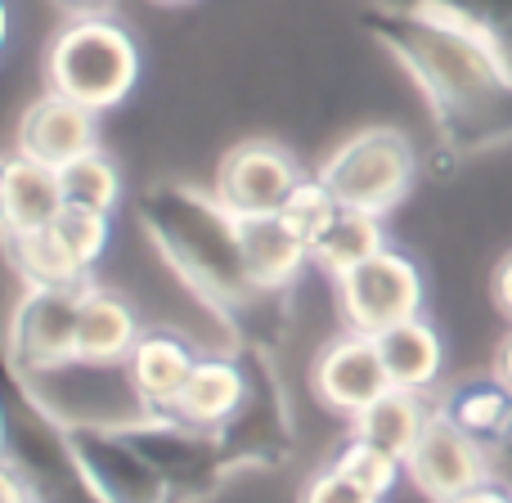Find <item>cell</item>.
Masks as SVG:
<instances>
[{"label": "cell", "mask_w": 512, "mask_h": 503, "mask_svg": "<svg viewBox=\"0 0 512 503\" xmlns=\"http://www.w3.org/2000/svg\"><path fill=\"white\" fill-rule=\"evenodd\" d=\"M360 27L418 86L445 162L512 149V68L495 45L432 9L360 5Z\"/></svg>", "instance_id": "obj_1"}, {"label": "cell", "mask_w": 512, "mask_h": 503, "mask_svg": "<svg viewBox=\"0 0 512 503\" xmlns=\"http://www.w3.org/2000/svg\"><path fill=\"white\" fill-rule=\"evenodd\" d=\"M135 216L171 274L230 328H239L243 315L265 297L248 274L239 216L212 189L162 180L140 194Z\"/></svg>", "instance_id": "obj_2"}, {"label": "cell", "mask_w": 512, "mask_h": 503, "mask_svg": "<svg viewBox=\"0 0 512 503\" xmlns=\"http://www.w3.org/2000/svg\"><path fill=\"white\" fill-rule=\"evenodd\" d=\"M0 445H5V472L23 481L32 503H104L68 441V418L54 414L41 391L18 373L5 396Z\"/></svg>", "instance_id": "obj_3"}, {"label": "cell", "mask_w": 512, "mask_h": 503, "mask_svg": "<svg viewBox=\"0 0 512 503\" xmlns=\"http://www.w3.org/2000/svg\"><path fill=\"white\" fill-rule=\"evenodd\" d=\"M45 81L54 95L77 99L81 108L104 117L140 81V45L131 27L117 23L113 14L63 18L45 50Z\"/></svg>", "instance_id": "obj_4"}, {"label": "cell", "mask_w": 512, "mask_h": 503, "mask_svg": "<svg viewBox=\"0 0 512 503\" xmlns=\"http://www.w3.org/2000/svg\"><path fill=\"white\" fill-rule=\"evenodd\" d=\"M315 176L324 180L328 194L342 207L387 216L414 189L418 153L409 144V135L396 131V126H364L328 153Z\"/></svg>", "instance_id": "obj_5"}, {"label": "cell", "mask_w": 512, "mask_h": 503, "mask_svg": "<svg viewBox=\"0 0 512 503\" xmlns=\"http://www.w3.org/2000/svg\"><path fill=\"white\" fill-rule=\"evenodd\" d=\"M126 436L140 445L149 468L162 477L171 503H207L234 477V463L221 445V432L185 423L180 414H135L126 418Z\"/></svg>", "instance_id": "obj_6"}, {"label": "cell", "mask_w": 512, "mask_h": 503, "mask_svg": "<svg viewBox=\"0 0 512 503\" xmlns=\"http://www.w3.org/2000/svg\"><path fill=\"white\" fill-rule=\"evenodd\" d=\"M243 369H248V396H243L239 414L221 427V445L239 472L248 468H279L292 454V405L283 391L279 364L256 337H239L234 342Z\"/></svg>", "instance_id": "obj_7"}, {"label": "cell", "mask_w": 512, "mask_h": 503, "mask_svg": "<svg viewBox=\"0 0 512 503\" xmlns=\"http://www.w3.org/2000/svg\"><path fill=\"white\" fill-rule=\"evenodd\" d=\"M90 283H77V288H27L18 297L14 319H9V369L18 378L32 382L77 364L81 297H86Z\"/></svg>", "instance_id": "obj_8"}, {"label": "cell", "mask_w": 512, "mask_h": 503, "mask_svg": "<svg viewBox=\"0 0 512 503\" xmlns=\"http://www.w3.org/2000/svg\"><path fill=\"white\" fill-rule=\"evenodd\" d=\"M337 301H342L346 328L355 333H387V328L418 319L427 306V279L423 265L405 248H382L373 261L337 279Z\"/></svg>", "instance_id": "obj_9"}, {"label": "cell", "mask_w": 512, "mask_h": 503, "mask_svg": "<svg viewBox=\"0 0 512 503\" xmlns=\"http://www.w3.org/2000/svg\"><path fill=\"white\" fill-rule=\"evenodd\" d=\"M68 441L104 503H171L162 477L113 418H68Z\"/></svg>", "instance_id": "obj_10"}, {"label": "cell", "mask_w": 512, "mask_h": 503, "mask_svg": "<svg viewBox=\"0 0 512 503\" xmlns=\"http://www.w3.org/2000/svg\"><path fill=\"white\" fill-rule=\"evenodd\" d=\"M405 481L427 503H454L459 495H468V490L495 481V459L477 441H468L454 423L432 414V423L423 427L418 445L405 459Z\"/></svg>", "instance_id": "obj_11"}, {"label": "cell", "mask_w": 512, "mask_h": 503, "mask_svg": "<svg viewBox=\"0 0 512 503\" xmlns=\"http://www.w3.org/2000/svg\"><path fill=\"white\" fill-rule=\"evenodd\" d=\"M301 171L288 158V149L274 140H243L225 153L221 171H216L212 194L230 207L239 221L248 216H274L283 212V203L292 198Z\"/></svg>", "instance_id": "obj_12"}, {"label": "cell", "mask_w": 512, "mask_h": 503, "mask_svg": "<svg viewBox=\"0 0 512 503\" xmlns=\"http://www.w3.org/2000/svg\"><path fill=\"white\" fill-rule=\"evenodd\" d=\"M310 382H315L319 405L333 409V414L355 418L360 409H369L373 400L391 391L387 364H382V351H378V337L346 328L342 337H333V342L319 351Z\"/></svg>", "instance_id": "obj_13"}, {"label": "cell", "mask_w": 512, "mask_h": 503, "mask_svg": "<svg viewBox=\"0 0 512 503\" xmlns=\"http://www.w3.org/2000/svg\"><path fill=\"white\" fill-rule=\"evenodd\" d=\"M14 149L45 162V167H68L81 153L99 149V113L81 108L77 99H63L54 90H45L18 117Z\"/></svg>", "instance_id": "obj_14"}, {"label": "cell", "mask_w": 512, "mask_h": 503, "mask_svg": "<svg viewBox=\"0 0 512 503\" xmlns=\"http://www.w3.org/2000/svg\"><path fill=\"white\" fill-rule=\"evenodd\" d=\"M194 364H198V351L180 333L144 328V337L135 342L131 360L122 364L140 414H176L180 391H185Z\"/></svg>", "instance_id": "obj_15"}, {"label": "cell", "mask_w": 512, "mask_h": 503, "mask_svg": "<svg viewBox=\"0 0 512 503\" xmlns=\"http://www.w3.org/2000/svg\"><path fill=\"white\" fill-rule=\"evenodd\" d=\"M63 207H68V198H63L59 167H45V162L9 149L5 167H0V216H5V239L50 230L54 216H59Z\"/></svg>", "instance_id": "obj_16"}, {"label": "cell", "mask_w": 512, "mask_h": 503, "mask_svg": "<svg viewBox=\"0 0 512 503\" xmlns=\"http://www.w3.org/2000/svg\"><path fill=\"white\" fill-rule=\"evenodd\" d=\"M436 414H441L445 423L459 427L468 441H477L490 459L512 441V391L499 373L454 382L450 391H441Z\"/></svg>", "instance_id": "obj_17"}, {"label": "cell", "mask_w": 512, "mask_h": 503, "mask_svg": "<svg viewBox=\"0 0 512 503\" xmlns=\"http://www.w3.org/2000/svg\"><path fill=\"white\" fill-rule=\"evenodd\" d=\"M144 337L140 315L126 297L90 283L81 297V328H77V364H95V369H117L131 360L135 342Z\"/></svg>", "instance_id": "obj_18"}, {"label": "cell", "mask_w": 512, "mask_h": 503, "mask_svg": "<svg viewBox=\"0 0 512 503\" xmlns=\"http://www.w3.org/2000/svg\"><path fill=\"white\" fill-rule=\"evenodd\" d=\"M239 230H243V256H248V274L256 292L279 297V292H288L301 279V270H310V243L279 212L248 216V221H239Z\"/></svg>", "instance_id": "obj_19"}, {"label": "cell", "mask_w": 512, "mask_h": 503, "mask_svg": "<svg viewBox=\"0 0 512 503\" xmlns=\"http://www.w3.org/2000/svg\"><path fill=\"white\" fill-rule=\"evenodd\" d=\"M243 396H248V369H243L239 351H212L198 355L194 373H189L185 391H180L176 414L185 423H198L207 432H221L234 414H239Z\"/></svg>", "instance_id": "obj_20"}, {"label": "cell", "mask_w": 512, "mask_h": 503, "mask_svg": "<svg viewBox=\"0 0 512 503\" xmlns=\"http://www.w3.org/2000/svg\"><path fill=\"white\" fill-rule=\"evenodd\" d=\"M378 351H382V364H387L391 387L423 391V396H427V391L441 382L445 342H441V333H436V324L427 315L405 319V324L378 333Z\"/></svg>", "instance_id": "obj_21"}, {"label": "cell", "mask_w": 512, "mask_h": 503, "mask_svg": "<svg viewBox=\"0 0 512 503\" xmlns=\"http://www.w3.org/2000/svg\"><path fill=\"white\" fill-rule=\"evenodd\" d=\"M432 414H436V405H427L423 391L391 387L387 396H378L369 409H360V414L351 418V432L382 445V450L396 454V459H409V450L418 445V436L432 423Z\"/></svg>", "instance_id": "obj_22"}, {"label": "cell", "mask_w": 512, "mask_h": 503, "mask_svg": "<svg viewBox=\"0 0 512 503\" xmlns=\"http://www.w3.org/2000/svg\"><path fill=\"white\" fill-rule=\"evenodd\" d=\"M382 248H391L387 230H382V216L342 207V212L328 221V230L310 243V265L324 270L328 279L337 283V279H346L351 270H360L364 261H373Z\"/></svg>", "instance_id": "obj_23"}, {"label": "cell", "mask_w": 512, "mask_h": 503, "mask_svg": "<svg viewBox=\"0 0 512 503\" xmlns=\"http://www.w3.org/2000/svg\"><path fill=\"white\" fill-rule=\"evenodd\" d=\"M360 5H391V9H432L454 18L459 27L477 32L486 45H495L512 68V0H360Z\"/></svg>", "instance_id": "obj_24"}, {"label": "cell", "mask_w": 512, "mask_h": 503, "mask_svg": "<svg viewBox=\"0 0 512 503\" xmlns=\"http://www.w3.org/2000/svg\"><path fill=\"white\" fill-rule=\"evenodd\" d=\"M5 248L27 288H77V283H90V274L54 239V230L14 234V239H5Z\"/></svg>", "instance_id": "obj_25"}, {"label": "cell", "mask_w": 512, "mask_h": 503, "mask_svg": "<svg viewBox=\"0 0 512 503\" xmlns=\"http://www.w3.org/2000/svg\"><path fill=\"white\" fill-rule=\"evenodd\" d=\"M59 176H63V198H68V207H90V212L113 216V207L122 203V176H117L113 158H108L104 149L81 153L77 162L59 167Z\"/></svg>", "instance_id": "obj_26"}, {"label": "cell", "mask_w": 512, "mask_h": 503, "mask_svg": "<svg viewBox=\"0 0 512 503\" xmlns=\"http://www.w3.org/2000/svg\"><path fill=\"white\" fill-rule=\"evenodd\" d=\"M328 463H333L342 477H351L355 486H364L369 495H378V499H391V490L405 481V459H396V454H387L382 445L364 441V436H355V432L337 445Z\"/></svg>", "instance_id": "obj_27"}, {"label": "cell", "mask_w": 512, "mask_h": 503, "mask_svg": "<svg viewBox=\"0 0 512 503\" xmlns=\"http://www.w3.org/2000/svg\"><path fill=\"white\" fill-rule=\"evenodd\" d=\"M50 230H54V239L63 243V252H68L81 270L95 274L99 256L108 252V234H113V225H108L104 212H90V207H63V212L54 216Z\"/></svg>", "instance_id": "obj_28"}, {"label": "cell", "mask_w": 512, "mask_h": 503, "mask_svg": "<svg viewBox=\"0 0 512 503\" xmlns=\"http://www.w3.org/2000/svg\"><path fill=\"white\" fill-rule=\"evenodd\" d=\"M337 212H342V203L328 194L324 180H319V176H301L297 189H292V198L283 203L279 216H283V221H288L306 243H315L319 234L328 230V221H333Z\"/></svg>", "instance_id": "obj_29"}, {"label": "cell", "mask_w": 512, "mask_h": 503, "mask_svg": "<svg viewBox=\"0 0 512 503\" xmlns=\"http://www.w3.org/2000/svg\"><path fill=\"white\" fill-rule=\"evenodd\" d=\"M301 503H387V499L369 495L364 486H355L351 477H342V472L328 463L324 472H315V477L306 481V490H301Z\"/></svg>", "instance_id": "obj_30"}, {"label": "cell", "mask_w": 512, "mask_h": 503, "mask_svg": "<svg viewBox=\"0 0 512 503\" xmlns=\"http://www.w3.org/2000/svg\"><path fill=\"white\" fill-rule=\"evenodd\" d=\"M490 292H495V306L512 319V252L495 265V283H490Z\"/></svg>", "instance_id": "obj_31"}, {"label": "cell", "mask_w": 512, "mask_h": 503, "mask_svg": "<svg viewBox=\"0 0 512 503\" xmlns=\"http://www.w3.org/2000/svg\"><path fill=\"white\" fill-rule=\"evenodd\" d=\"M454 503H512V490L495 477V481H486V486H477V490H468V495H459Z\"/></svg>", "instance_id": "obj_32"}, {"label": "cell", "mask_w": 512, "mask_h": 503, "mask_svg": "<svg viewBox=\"0 0 512 503\" xmlns=\"http://www.w3.org/2000/svg\"><path fill=\"white\" fill-rule=\"evenodd\" d=\"M54 9H63V18H81V14H113L117 0H50Z\"/></svg>", "instance_id": "obj_33"}, {"label": "cell", "mask_w": 512, "mask_h": 503, "mask_svg": "<svg viewBox=\"0 0 512 503\" xmlns=\"http://www.w3.org/2000/svg\"><path fill=\"white\" fill-rule=\"evenodd\" d=\"M495 373L508 382V391H512V333L504 337V346H499V355H495Z\"/></svg>", "instance_id": "obj_34"}, {"label": "cell", "mask_w": 512, "mask_h": 503, "mask_svg": "<svg viewBox=\"0 0 512 503\" xmlns=\"http://www.w3.org/2000/svg\"><path fill=\"white\" fill-rule=\"evenodd\" d=\"M495 477H499V481H504V486L512 490V441H508L504 450L495 454Z\"/></svg>", "instance_id": "obj_35"}, {"label": "cell", "mask_w": 512, "mask_h": 503, "mask_svg": "<svg viewBox=\"0 0 512 503\" xmlns=\"http://www.w3.org/2000/svg\"><path fill=\"white\" fill-rule=\"evenodd\" d=\"M158 5H185V0H158Z\"/></svg>", "instance_id": "obj_36"}]
</instances>
